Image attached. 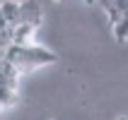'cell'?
Instances as JSON below:
<instances>
[{"instance_id": "1", "label": "cell", "mask_w": 128, "mask_h": 120, "mask_svg": "<svg viewBox=\"0 0 128 120\" xmlns=\"http://www.w3.org/2000/svg\"><path fill=\"white\" fill-rule=\"evenodd\" d=\"M116 120H128V115H116Z\"/></svg>"}]
</instances>
